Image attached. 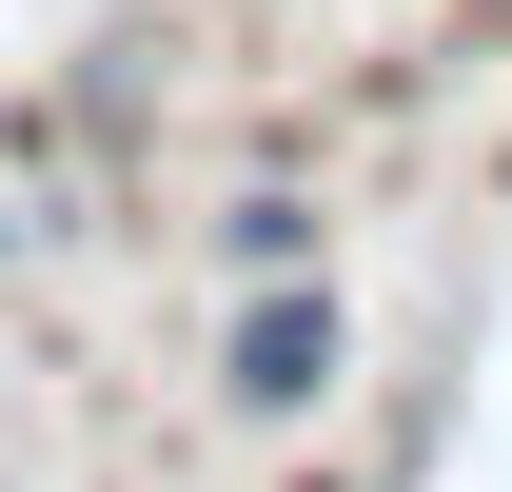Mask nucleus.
<instances>
[{"mask_svg":"<svg viewBox=\"0 0 512 492\" xmlns=\"http://www.w3.org/2000/svg\"><path fill=\"white\" fill-rule=\"evenodd\" d=\"M335 355H355V335H335V296H316V276H256V296H237V335H217V394H237V414H316V394H335Z\"/></svg>","mask_w":512,"mask_h":492,"instance_id":"obj_1","label":"nucleus"},{"mask_svg":"<svg viewBox=\"0 0 512 492\" xmlns=\"http://www.w3.org/2000/svg\"><path fill=\"white\" fill-rule=\"evenodd\" d=\"M217 256H237V276H316V197H296V178H256L237 217H217Z\"/></svg>","mask_w":512,"mask_h":492,"instance_id":"obj_2","label":"nucleus"}]
</instances>
